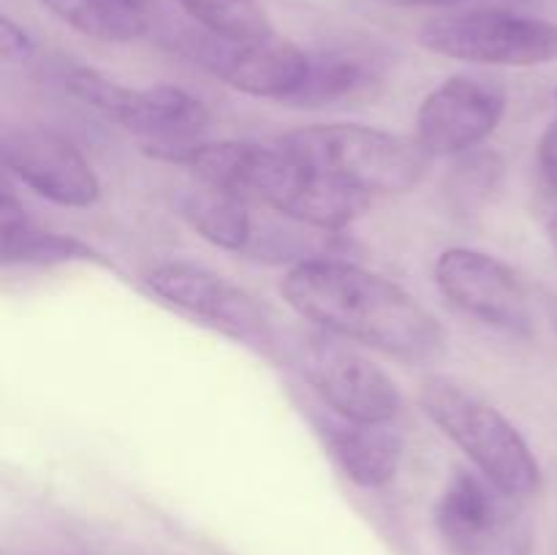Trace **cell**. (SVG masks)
Wrapping results in <instances>:
<instances>
[{
    "label": "cell",
    "instance_id": "obj_1",
    "mask_svg": "<svg viewBox=\"0 0 557 555\" xmlns=\"http://www.w3.org/2000/svg\"><path fill=\"white\" fill-rule=\"evenodd\" d=\"M281 292L321 330L406 362H428L446 348L444 326L413 294L348 261H299L283 278Z\"/></svg>",
    "mask_w": 557,
    "mask_h": 555
},
{
    "label": "cell",
    "instance_id": "obj_2",
    "mask_svg": "<svg viewBox=\"0 0 557 555\" xmlns=\"http://www.w3.org/2000/svg\"><path fill=\"white\" fill-rule=\"evenodd\" d=\"M183 163H188L205 185L324 232L346 229L370 205L364 190L297 161L281 145L199 141Z\"/></svg>",
    "mask_w": 557,
    "mask_h": 555
},
{
    "label": "cell",
    "instance_id": "obj_3",
    "mask_svg": "<svg viewBox=\"0 0 557 555\" xmlns=\"http://www.w3.org/2000/svg\"><path fill=\"white\" fill-rule=\"evenodd\" d=\"M419 406L504 493L517 501L536 493L542 484L536 455L487 397L451 375H430L419 386Z\"/></svg>",
    "mask_w": 557,
    "mask_h": 555
},
{
    "label": "cell",
    "instance_id": "obj_4",
    "mask_svg": "<svg viewBox=\"0 0 557 555\" xmlns=\"http://www.w3.org/2000/svg\"><path fill=\"white\" fill-rule=\"evenodd\" d=\"M277 145L297 161L373 194H406L424 180L430 156L417 139L357 123L308 125Z\"/></svg>",
    "mask_w": 557,
    "mask_h": 555
},
{
    "label": "cell",
    "instance_id": "obj_5",
    "mask_svg": "<svg viewBox=\"0 0 557 555\" xmlns=\"http://www.w3.org/2000/svg\"><path fill=\"white\" fill-rule=\"evenodd\" d=\"M82 103L114 120L152 147L158 158L180 161L201 141L210 112L199 98L174 85L125 87L92 69H74L65 79Z\"/></svg>",
    "mask_w": 557,
    "mask_h": 555
},
{
    "label": "cell",
    "instance_id": "obj_6",
    "mask_svg": "<svg viewBox=\"0 0 557 555\" xmlns=\"http://www.w3.org/2000/svg\"><path fill=\"white\" fill-rule=\"evenodd\" d=\"M419 44L466 63L528 69L557 60V25L506 9L451 11L424 22Z\"/></svg>",
    "mask_w": 557,
    "mask_h": 555
},
{
    "label": "cell",
    "instance_id": "obj_7",
    "mask_svg": "<svg viewBox=\"0 0 557 555\" xmlns=\"http://www.w3.org/2000/svg\"><path fill=\"white\" fill-rule=\"evenodd\" d=\"M141 283L158 303L199 319L201 324L234 341L256 348H267L272 343L270 321L253 297L207 267L180 259L161 261L145 272Z\"/></svg>",
    "mask_w": 557,
    "mask_h": 555
},
{
    "label": "cell",
    "instance_id": "obj_8",
    "mask_svg": "<svg viewBox=\"0 0 557 555\" xmlns=\"http://www.w3.org/2000/svg\"><path fill=\"white\" fill-rule=\"evenodd\" d=\"M441 536L457 555H522L525 531L517 498L484 473L457 471L446 482L435 509Z\"/></svg>",
    "mask_w": 557,
    "mask_h": 555
},
{
    "label": "cell",
    "instance_id": "obj_9",
    "mask_svg": "<svg viewBox=\"0 0 557 555\" xmlns=\"http://www.w3.org/2000/svg\"><path fill=\"white\" fill-rule=\"evenodd\" d=\"M299 368L330 411L354 422L386 424L400 414L403 395L384 368L332 337H313L299 351Z\"/></svg>",
    "mask_w": 557,
    "mask_h": 555
},
{
    "label": "cell",
    "instance_id": "obj_10",
    "mask_svg": "<svg viewBox=\"0 0 557 555\" xmlns=\"http://www.w3.org/2000/svg\"><path fill=\"white\" fill-rule=\"evenodd\" d=\"M0 161L5 172L52 205L85 210L101 199V183L90 161L52 128H5L0 134Z\"/></svg>",
    "mask_w": 557,
    "mask_h": 555
},
{
    "label": "cell",
    "instance_id": "obj_11",
    "mask_svg": "<svg viewBox=\"0 0 557 555\" xmlns=\"http://www.w3.org/2000/svg\"><path fill=\"white\" fill-rule=\"evenodd\" d=\"M190 58L234 90L286 101L308 74L310 54L275 33L261 38H223L205 30L190 38Z\"/></svg>",
    "mask_w": 557,
    "mask_h": 555
},
{
    "label": "cell",
    "instance_id": "obj_12",
    "mask_svg": "<svg viewBox=\"0 0 557 555\" xmlns=\"http://www.w3.org/2000/svg\"><path fill=\"white\" fill-rule=\"evenodd\" d=\"M441 294L473 319L504 332L528 335L533 326L531 303L520 278L495 256L473 248H446L435 261Z\"/></svg>",
    "mask_w": 557,
    "mask_h": 555
},
{
    "label": "cell",
    "instance_id": "obj_13",
    "mask_svg": "<svg viewBox=\"0 0 557 555\" xmlns=\"http://www.w3.org/2000/svg\"><path fill=\"white\" fill-rule=\"evenodd\" d=\"M504 114V87L484 76H451L419 107L417 141L430 158L462 156L482 145L498 128Z\"/></svg>",
    "mask_w": 557,
    "mask_h": 555
},
{
    "label": "cell",
    "instance_id": "obj_14",
    "mask_svg": "<svg viewBox=\"0 0 557 555\" xmlns=\"http://www.w3.org/2000/svg\"><path fill=\"white\" fill-rule=\"evenodd\" d=\"M315 430L326 441L343 473L359 488H384L397 477L406 441L400 430L389 428V422H354L332 411L315 417Z\"/></svg>",
    "mask_w": 557,
    "mask_h": 555
},
{
    "label": "cell",
    "instance_id": "obj_15",
    "mask_svg": "<svg viewBox=\"0 0 557 555\" xmlns=\"http://www.w3.org/2000/svg\"><path fill=\"white\" fill-rule=\"evenodd\" d=\"M381 79V58L362 49H326L310 54L308 74L283 103L302 109L332 107L357 98Z\"/></svg>",
    "mask_w": 557,
    "mask_h": 555
},
{
    "label": "cell",
    "instance_id": "obj_16",
    "mask_svg": "<svg viewBox=\"0 0 557 555\" xmlns=\"http://www.w3.org/2000/svg\"><path fill=\"white\" fill-rule=\"evenodd\" d=\"M90 245L71 234L44 232L25 215L20 201L3 190L0 194V259L14 264H63L74 259H92Z\"/></svg>",
    "mask_w": 557,
    "mask_h": 555
},
{
    "label": "cell",
    "instance_id": "obj_17",
    "mask_svg": "<svg viewBox=\"0 0 557 555\" xmlns=\"http://www.w3.org/2000/svg\"><path fill=\"white\" fill-rule=\"evenodd\" d=\"M177 207L188 226L207 243L223 250H248L253 245V215L248 201L239 196L201 183V188L185 190L177 199Z\"/></svg>",
    "mask_w": 557,
    "mask_h": 555
},
{
    "label": "cell",
    "instance_id": "obj_18",
    "mask_svg": "<svg viewBox=\"0 0 557 555\" xmlns=\"http://www.w3.org/2000/svg\"><path fill=\"white\" fill-rule=\"evenodd\" d=\"M60 22L96 41L125 44L147 33L141 0H41Z\"/></svg>",
    "mask_w": 557,
    "mask_h": 555
},
{
    "label": "cell",
    "instance_id": "obj_19",
    "mask_svg": "<svg viewBox=\"0 0 557 555\" xmlns=\"http://www.w3.org/2000/svg\"><path fill=\"white\" fill-rule=\"evenodd\" d=\"M207 33L223 38L270 36L272 25L259 0H177Z\"/></svg>",
    "mask_w": 557,
    "mask_h": 555
},
{
    "label": "cell",
    "instance_id": "obj_20",
    "mask_svg": "<svg viewBox=\"0 0 557 555\" xmlns=\"http://www.w3.org/2000/svg\"><path fill=\"white\" fill-rule=\"evenodd\" d=\"M500 161L490 152L482 156H468L460 163L455 174H451V194H455L457 205H482V196L493 194L495 183H498Z\"/></svg>",
    "mask_w": 557,
    "mask_h": 555
},
{
    "label": "cell",
    "instance_id": "obj_21",
    "mask_svg": "<svg viewBox=\"0 0 557 555\" xmlns=\"http://www.w3.org/2000/svg\"><path fill=\"white\" fill-rule=\"evenodd\" d=\"M36 52V44L33 38L22 30L20 25L3 16L0 20V54H3L5 63H25Z\"/></svg>",
    "mask_w": 557,
    "mask_h": 555
},
{
    "label": "cell",
    "instance_id": "obj_22",
    "mask_svg": "<svg viewBox=\"0 0 557 555\" xmlns=\"http://www.w3.org/2000/svg\"><path fill=\"white\" fill-rule=\"evenodd\" d=\"M539 169H542V177L547 180L553 188H557V120L544 128L542 139H539Z\"/></svg>",
    "mask_w": 557,
    "mask_h": 555
},
{
    "label": "cell",
    "instance_id": "obj_23",
    "mask_svg": "<svg viewBox=\"0 0 557 555\" xmlns=\"http://www.w3.org/2000/svg\"><path fill=\"white\" fill-rule=\"evenodd\" d=\"M547 234H549V243H553V248H555V254H557V212H555L553 218H549Z\"/></svg>",
    "mask_w": 557,
    "mask_h": 555
},
{
    "label": "cell",
    "instance_id": "obj_24",
    "mask_svg": "<svg viewBox=\"0 0 557 555\" xmlns=\"http://www.w3.org/2000/svg\"><path fill=\"white\" fill-rule=\"evenodd\" d=\"M408 3H422V5H451L460 0H408Z\"/></svg>",
    "mask_w": 557,
    "mask_h": 555
},
{
    "label": "cell",
    "instance_id": "obj_25",
    "mask_svg": "<svg viewBox=\"0 0 557 555\" xmlns=\"http://www.w3.org/2000/svg\"><path fill=\"white\" fill-rule=\"evenodd\" d=\"M555 96H557V90H555Z\"/></svg>",
    "mask_w": 557,
    "mask_h": 555
}]
</instances>
